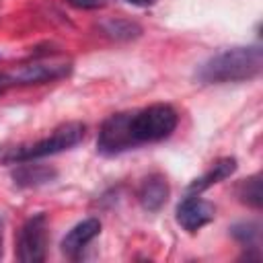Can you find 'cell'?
<instances>
[{"label":"cell","instance_id":"cell-1","mask_svg":"<svg viewBox=\"0 0 263 263\" xmlns=\"http://www.w3.org/2000/svg\"><path fill=\"white\" fill-rule=\"evenodd\" d=\"M263 51L261 47H232L210 58L197 72L201 82H242L261 74Z\"/></svg>","mask_w":263,"mask_h":263},{"label":"cell","instance_id":"cell-2","mask_svg":"<svg viewBox=\"0 0 263 263\" xmlns=\"http://www.w3.org/2000/svg\"><path fill=\"white\" fill-rule=\"evenodd\" d=\"M179 123V115L171 105L158 103L142 111L129 113V136L134 148L142 144H152L166 140Z\"/></svg>","mask_w":263,"mask_h":263},{"label":"cell","instance_id":"cell-3","mask_svg":"<svg viewBox=\"0 0 263 263\" xmlns=\"http://www.w3.org/2000/svg\"><path fill=\"white\" fill-rule=\"evenodd\" d=\"M84 132H86V125L80 123V121L64 123V125H60L58 129H53L51 136H47V138H43V140H39V142L12 148V150L4 156V162H10V164H16V162H31V160H39V158H45V156L60 154V152H64V150L74 148V146L84 138Z\"/></svg>","mask_w":263,"mask_h":263},{"label":"cell","instance_id":"cell-4","mask_svg":"<svg viewBox=\"0 0 263 263\" xmlns=\"http://www.w3.org/2000/svg\"><path fill=\"white\" fill-rule=\"evenodd\" d=\"M72 72V60L62 53H41L21 62L8 72L12 84H41L64 78Z\"/></svg>","mask_w":263,"mask_h":263},{"label":"cell","instance_id":"cell-5","mask_svg":"<svg viewBox=\"0 0 263 263\" xmlns=\"http://www.w3.org/2000/svg\"><path fill=\"white\" fill-rule=\"evenodd\" d=\"M47 249V216L35 214L29 218L16 236V259L23 263H41Z\"/></svg>","mask_w":263,"mask_h":263},{"label":"cell","instance_id":"cell-6","mask_svg":"<svg viewBox=\"0 0 263 263\" xmlns=\"http://www.w3.org/2000/svg\"><path fill=\"white\" fill-rule=\"evenodd\" d=\"M97 150L103 156H115L134 150L129 136V113H115L103 121L97 138Z\"/></svg>","mask_w":263,"mask_h":263},{"label":"cell","instance_id":"cell-7","mask_svg":"<svg viewBox=\"0 0 263 263\" xmlns=\"http://www.w3.org/2000/svg\"><path fill=\"white\" fill-rule=\"evenodd\" d=\"M214 216H216V208L210 201L201 199L199 195H189L177 205V222L187 232H195L203 228L214 220Z\"/></svg>","mask_w":263,"mask_h":263},{"label":"cell","instance_id":"cell-8","mask_svg":"<svg viewBox=\"0 0 263 263\" xmlns=\"http://www.w3.org/2000/svg\"><path fill=\"white\" fill-rule=\"evenodd\" d=\"M101 232V222L97 218H86L82 222H78L62 240V253L70 259H78L82 255V251L86 249V245L97 238Z\"/></svg>","mask_w":263,"mask_h":263},{"label":"cell","instance_id":"cell-9","mask_svg":"<svg viewBox=\"0 0 263 263\" xmlns=\"http://www.w3.org/2000/svg\"><path fill=\"white\" fill-rule=\"evenodd\" d=\"M138 199L144 210L148 212H158L166 199H168V183L162 175H148L140 189H138Z\"/></svg>","mask_w":263,"mask_h":263},{"label":"cell","instance_id":"cell-10","mask_svg":"<svg viewBox=\"0 0 263 263\" xmlns=\"http://www.w3.org/2000/svg\"><path fill=\"white\" fill-rule=\"evenodd\" d=\"M18 166L12 171V181L18 187H39L45 183H51L58 177V171L51 166L43 164H23L16 162Z\"/></svg>","mask_w":263,"mask_h":263},{"label":"cell","instance_id":"cell-11","mask_svg":"<svg viewBox=\"0 0 263 263\" xmlns=\"http://www.w3.org/2000/svg\"><path fill=\"white\" fill-rule=\"evenodd\" d=\"M234 171H236V160H234V158H230V156H228V158H220V160H216V162L212 164V168H210L205 175H201L199 179H195V181L189 185V191H191V193H201V191H205L208 187H212V185H216V183L228 179Z\"/></svg>","mask_w":263,"mask_h":263},{"label":"cell","instance_id":"cell-12","mask_svg":"<svg viewBox=\"0 0 263 263\" xmlns=\"http://www.w3.org/2000/svg\"><path fill=\"white\" fill-rule=\"evenodd\" d=\"M99 29L111 37V39H117V41H127V39H136L142 29L140 25H136L134 21H127V18H109V21H103L99 25Z\"/></svg>","mask_w":263,"mask_h":263},{"label":"cell","instance_id":"cell-13","mask_svg":"<svg viewBox=\"0 0 263 263\" xmlns=\"http://www.w3.org/2000/svg\"><path fill=\"white\" fill-rule=\"evenodd\" d=\"M238 197L251 208H261V175H253L238 185Z\"/></svg>","mask_w":263,"mask_h":263},{"label":"cell","instance_id":"cell-14","mask_svg":"<svg viewBox=\"0 0 263 263\" xmlns=\"http://www.w3.org/2000/svg\"><path fill=\"white\" fill-rule=\"evenodd\" d=\"M230 232H232V236H234L240 245H245L247 249H255L257 242H259V226L253 224V222L236 224V226H232Z\"/></svg>","mask_w":263,"mask_h":263},{"label":"cell","instance_id":"cell-15","mask_svg":"<svg viewBox=\"0 0 263 263\" xmlns=\"http://www.w3.org/2000/svg\"><path fill=\"white\" fill-rule=\"evenodd\" d=\"M66 2L74 8H80V10H97V8H103L107 4V0H66Z\"/></svg>","mask_w":263,"mask_h":263},{"label":"cell","instance_id":"cell-16","mask_svg":"<svg viewBox=\"0 0 263 263\" xmlns=\"http://www.w3.org/2000/svg\"><path fill=\"white\" fill-rule=\"evenodd\" d=\"M8 86H12V82H10L8 74H0V95H2V92H6V88H8Z\"/></svg>","mask_w":263,"mask_h":263},{"label":"cell","instance_id":"cell-17","mask_svg":"<svg viewBox=\"0 0 263 263\" xmlns=\"http://www.w3.org/2000/svg\"><path fill=\"white\" fill-rule=\"evenodd\" d=\"M129 4H136V6H150V4H154L156 0H127Z\"/></svg>","mask_w":263,"mask_h":263},{"label":"cell","instance_id":"cell-18","mask_svg":"<svg viewBox=\"0 0 263 263\" xmlns=\"http://www.w3.org/2000/svg\"><path fill=\"white\" fill-rule=\"evenodd\" d=\"M0 257H2V230H0Z\"/></svg>","mask_w":263,"mask_h":263}]
</instances>
